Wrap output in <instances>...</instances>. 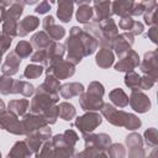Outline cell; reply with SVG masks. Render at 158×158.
Wrapping results in <instances>:
<instances>
[{
  "label": "cell",
  "instance_id": "6da1fadb",
  "mask_svg": "<svg viewBox=\"0 0 158 158\" xmlns=\"http://www.w3.org/2000/svg\"><path fill=\"white\" fill-rule=\"evenodd\" d=\"M100 110H101L102 115L107 118V121L115 126H123L127 130H136L141 126L139 118H137L135 115L126 114L123 111H117L110 104L102 105Z\"/></svg>",
  "mask_w": 158,
  "mask_h": 158
},
{
  "label": "cell",
  "instance_id": "7a4b0ae2",
  "mask_svg": "<svg viewBox=\"0 0 158 158\" xmlns=\"http://www.w3.org/2000/svg\"><path fill=\"white\" fill-rule=\"evenodd\" d=\"M102 95L104 86L98 81H93L88 88V93L80 96L79 102L84 110H99L102 106Z\"/></svg>",
  "mask_w": 158,
  "mask_h": 158
},
{
  "label": "cell",
  "instance_id": "3957f363",
  "mask_svg": "<svg viewBox=\"0 0 158 158\" xmlns=\"http://www.w3.org/2000/svg\"><path fill=\"white\" fill-rule=\"evenodd\" d=\"M81 28L79 27H72L70 30V37L67 40V44H68V62H70L72 64H77L81 60V58L85 54V49L80 38L81 35Z\"/></svg>",
  "mask_w": 158,
  "mask_h": 158
},
{
  "label": "cell",
  "instance_id": "277c9868",
  "mask_svg": "<svg viewBox=\"0 0 158 158\" xmlns=\"http://www.w3.org/2000/svg\"><path fill=\"white\" fill-rule=\"evenodd\" d=\"M57 101H58V95L57 94H52L49 91H46L41 86H38L37 94H36V96L33 98V100L31 102V111H32V114L44 112L46 110L52 107L53 104H56Z\"/></svg>",
  "mask_w": 158,
  "mask_h": 158
},
{
  "label": "cell",
  "instance_id": "5b68a950",
  "mask_svg": "<svg viewBox=\"0 0 158 158\" xmlns=\"http://www.w3.org/2000/svg\"><path fill=\"white\" fill-rule=\"evenodd\" d=\"M101 123V117L95 112H89L81 117H78L75 121V126L85 135L86 132H91L96 126Z\"/></svg>",
  "mask_w": 158,
  "mask_h": 158
},
{
  "label": "cell",
  "instance_id": "8992f818",
  "mask_svg": "<svg viewBox=\"0 0 158 158\" xmlns=\"http://www.w3.org/2000/svg\"><path fill=\"white\" fill-rule=\"evenodd\" d=\"M48 75H54L56 79H65L74 74V65L70 62H57L48 67L47 69Z\"/></svg>",
  "mask_w": 158,
  "mask_h": 158
},
{
  "label": "cell",
  "instance_id": "52a82bcc",
  "mask_svg": "<svg viewBox=\"0 0 158 158\" xmlns=\"http://www.w3.org/2000/svg\"><path fill=\"white\" fill-rule=\"evenodd\" d=\"M133 44V36L132 33H122L120 36H117L112 43V47L116 51V54L118 57H123L126 56L130 51H131V46Z\"/></svg>",
  "mask_w": 158,
  "mask_h": 158
},
{
  "label": "cell",
  "instance_id": "ba28073f",
  "mask_svg": "<svg viewBox=\"0 0 158 158\" xmlns=\"http://www.w3.org/2000/svg\"><path fill=\"white\" fill-rule=\"evenodd\" d=\"M47 121L41 117V116H36V115H26L23 117V120L21 121V126L23 130V133H31L38 128H43L46 127Z\"/></svg>",
  "mask_w": 158,
  "mask_h": 158
},
{
  "label": "cell",
  "instance_id": "9c48e42d",
  "mask_svg": "<svg viewBox=\"0 0 158 158\" xmlns=\"http://www.w3.org/2000/svg\"><path fill=\"white\" fill-rule=\"evenodd\" d=\"M157 68H158V62H157V52H148L144 54V60L141 65V69L143 73L148 74L149 78L157 80Z\"/></svg>",
  "mask_w": 158,
  "mask_h": 158
},
{
  "label": "cell",
  "instance_id": "30bf717a",
  "mask_svg": "<svg viewBox=\"0 0 158 158\" xmlns=\"http://www.w3.org/2000/svg\"><path fill=\"white\" fill-rule=\"evenodd\" d=\"M128 101H130L132 109L135 111H138V112H146L151 107V102H149L148 98L143 93L137 91V90L132 91L131 98L128 99Z\"/></svg>",
  "mask_w": 158,
  "mask_h": 158
},
{
  "label": "cell",
  "instance_id": "8fae6325",
  "mask_svg": "<svg viewBox=\"0 0 158 158\" xmlns=\"http://www.w3.org/2000/svg\"><path fill=\"white\" fill-rule=\"evenodd\" d=\"M138 63H139L138 54L136 52H133V51H130L126 56H123V58H121L118 60V63L115 65V69L120 70V72H126V70L132 72V69L135 67H137Z\"/></svg>",
  "mask_w": 158,
  "mask_h": 158
},
{
  "label": "cell",
  "instance_id": "7c38bea8",
  "mask_svg": "<svg viewBox=\"0 0 158 158\" xmlns=\"http://www.w3.org/2000/svg\"><path fill=\"white\" fill-rule=\"evenodd\" d=\"M95 10V19L94 22L100 23L105 20H109L112 11H111V2L110 1H94V9Z\"/></svg>",
  "mask_w": 158,
  "mask_h": 158
},
{
  "label": "cell",
  "instance_id": "4fadbf2b",
  "mask_svg": "<svg viewBox=\"0 0 158 158\" xmlns=\"http://www.w3.org/2000/svg\"><path fill=\"white\" fill-rule=\"evenodd\" d=\"M42 25H43V28L46 30V32L48 33V36H49L51 40H60L65 35L64 28L62 26L56 25L52 16H47L43 20V23Z\"/></svg>",
  "mask_w": 158,
  "mask_h": 158
},
{
  "label": "cell",
  "instance_id": "5bb4252c",
  "mask_svg": "<svg viewBox=\"0 0 158 158\" xmlns=\"http://www.w3.org/2000/svg\"><path fill=\"white\" fill-rule=\"evenodd\" d=\"M111 143V138L105 135V133H101V135H94V136H88L85 137V144L86 147H95L98 148L99 151L100 149H106L109 148Z\"/></svg>",
  "mask_w": 158,
  "mask_h": 158
},
{
  "label": "cell",
  "instance_id": "9a60e30c",
  "mask_svg": "<svg viewBox=\"0 0 158 158\" xmlns=\"http://www.w3.org/2000/svg\"><path fill=\"white\" fill-rule=\"evenodd\" d=\"M40 25V20L35 16H26L17 26V35L23 37L26 36L28 32L33 31L37 26Z\"/></svg>",
  "mask_w": 158,
  "mask_h": 158
},
{
  "label": "cell",
  "instance_id": "2e32d148",
  "mask_svg": "<svg viewBox=\"0 0 158 158\" xmlns=\"http://www.w3.org/2000/svg\"><path fill=\"white\" fill-rule=\"evenodd\" d=\"M20 63H21V59L15 54V52H12V53L7 54L6 60L2 64L1 70H2V73L5 75H14V74L17 73V69H19Z\"/></svg>",
  "mask_w": 158,
  "mask_h": 158
},
{
  "label": "cell",
  "instance_id": "e0dca14e",
  "mask_svg": "<svg viewBox=\"0 0 158 158\" xmlns=\"http://www.w3.org/2000/svg\"><path fill=\"white\" fill-rule=\"evenodd\" d=\"M77 5L79 6V9L77 11V20L81 23L89 22V20L93 16V9L89 6L90 1H78Z\"/></svg>",
  "mask_w": 158,
  "mask_h": 158
},
{
  "label": "cell",
  "instance_id": "ac0fdd59",
  "mask_svg": "<svg viewBox=\"0 0 158 158\" xmlns=\"http://www.w3.org/2000/svg\"><path fill=\"white\" fill-rule=\"evenodd\" d=\"M133 1H115L111 2V11L123 17H130Z\"/></svg>",
  "mask_w": 158,
  "mask_h": 158
},
{
  "label": "cell",
  "instance_id": "d6986e66",
  "mask_svg": "<svg viewBox=\"0 0 158 158\" xmlns=\"http://www.w3.org/2000/svg\"><path fill=\"white\" fill-rule=\"evenodd\" d=\"M19 84H20V80H14L7 77H1L0 78V91L4 95H7L10 93L16 94L19 93Z\"/></svg>",
  "mask_w": 158,
  "mask_h": 158
},
{
  "label": "cell",
  "instance_id": "ffe728a7",
  "mask_svg": "<svg viewBox=\"0 0 158 158\" xmlns=\"http://www.w3.org/2000/svg\"><path fill=\"white\" fill-rule=\"evenodd\" d=\"M31 153L32 151L26 146V142H17L7 154V158H30Z\"/></svg>",
  "mask_w": 158,
  "mask_h": 158
},
{
  "label": "cell",
  "instance_id": "44dd1931",
  "mask_svg": "<svg viewBox=\"0 0 158 158\" xmlns=\"http://www.w3.org/2000/svg\"><path fill=\"white\" fill-rule=\"evenodd\" d=\"M84 91V86L79 83H69L60 88V95L64 99H70L73 96H77Z\"/></svg>",
  "mask_w": 158,
  "mask_h": 158
},
{
  "label": "cell",
  "instance_id": "7402d4cb",
  "mask_svg": "<svg viewBox=\"0 0 158 158\" xmlns=\"http://www.w3.org/2000/svg\"><path fill=\"white\" fill-rule=\"evenodd\" d=\"M57 15L62 22L70 21V17L73 15V2L72 1H59Z\"/></svg>",
  "mask_w": 158,
  "mask_h": 158
},
{
  "label": "cell",
  "instance_id": "603a6c76",
  "mask_svg": "<svg viewBox=\"0 0 158 158\" xmlns=\"http://www.w3.org/2000/svg\"><path fill=\"white\" fill-rule=\"evenodd\" d=\"M31 42H32V46L37 48V51H43L49 47V44L52 43V40L49 38V36L46 32L42 31V32L36 33L31 38Z\"/></svg>",
  "mask_w": 158,
  "mask_h": 158
},
{
  "label": "cell",
  "instance_id": "cb8c5ba5",
  "mask_svg": "<svg viewBox=\"0 0 158 158\" xmlns=\"http://www.w3.org/2000/svg\"><path fill=\"white\" fill-rule=\"evenodd\" d=\"M118 26L122 28V30H127V31H131L133 35H139L142 33L143 31V25L141 22H137V21H133L131 17H123Z\"/></svg>",
  "mask_w": 158,
  "mask_h": 158
},
{
  "label": "cell",
  "instance_id": "d4e9b609",
  "mask_svg": "<svg viewBox=\"0 0 158 158\" xmlns=\"http://www.w3.org/2000/svg\"><path fill=\"white\" fill-rule=\"evenodd\" d=\"M114 62V54L109 48H102L96 56V64L101 68H107Z\"/></svg>",
  "mask_w": 158,
  "mask_h": 158
},
{
  "label": "cell",
  "instance_id": "484cf974",
  "mask_svg": "<svg viewBox=\"0 0 158 158\" xmlns=\"http://www.w3.org/2000/svg\"><path fill=\"white\" fill-rule=\"evenodd\" d=\"M28 106V100L21 99V100H12L9 102V111L12 112L16 116H21L25 114L26 109Z\"/></svg>",
  "mask_w": 158,
  "mask_h": 158
},
{
  "label": "cell",
  "instance_id": "4316f807",
  "mask_svg": "<svg viewBox=\"0 0 158 158\" xmlns=\"http://www.w3.org/2000/svg\"><path fill=\"white\" fill-rule=\"evenodd\" d=\"M110 99H111V101L115 105H117L120 107H125V106L128 105V96L123 93L122 89H115V90H112L110 93Z\"/></svg>",
  "mask_w": 158,
  "mask_h": 158
},
{
  "label": "cell",
  "instance_id": "83f0119b",
  "mask_svg": "<svg viewBox=\"0 0 158 158\" xmlns=\"http://www.w3.org/2000/svg\"><path fill=\"white\" fill-rule=\"evenodd\" d=\"M58 110H59V116L63 120H65V121H69V120H72L75 116V109H74V106L70 105V104H68V102H62L59 105Z\"/></svg>",
  "mask_w": 158,
  "mask_h": 158
},
{
  "label": "cell",
  "instance_id": "f1b7e54d",
  "mask_svg": "<svg viewBox=\"0 0 158 158\" xmlns=\"http://www.w3.org/2000/svg\"><path fill=\"white\" fill-rule=\"evenodd\" d=\"M32 53V44L30 42L26 41H21L20 43H17L16 49H15V54L21 59V58H26L30 57V54Z\"/></svg>",
  "mask_w": 158,
  "mask_h": 158
},
{
  "label": "cell",
  "instance_id": "f546056e",
  "mask_svg": "<svg viewBox=\"0 0 158 158\" xmlns=\"http://www.w3.org/2000/svg\"><path fill=\"white\" fill-rule=\"evenodd\" d=\"M125 83H126V85H127L128 88H131L132 91H133V90H137V89L139 88L141 78H139L138 74H136L135 72H130V73L126 75V78H125Z\"/></svg>",
  "mask_w": 158,
  "mask_h": 158
},
{
  "label": "cell",
  "instance_id": "4dcf8cb0",
  "mask_svg": "<svg viewBox=\"0 0 158 158\" xmlns=\"http://www.w3.org/2000/svg\"><path fill=\"white\" fill-rule=\"evenodd\" d=\"M43 72V68L41 65H35V64H31V65H27L26 69H25V73H23V77L28 78V79H33V78H37L42 74Z\"/></svg>",
  "mask_w": 158,
  "mask_h": 158
},
{
  "label": "cell",
  "instance_id": "1f68e13d",
  "mask_svg": "<svg viewBox=\"0 0 158 158\" xmlns=\"http://www.w3.org/2000/svg\"><path fill=\"white\" fill-rule=\"evenodd\" d=\"M72 153H73V148L68 146H58L54 149L53 158H72Z\"/></svg>",
  "mask_w": 158,
  "mask_h": 158
},
{
  "label": "cell",
  "instance_id": "d6a6232c",
  "mask_svg": "<svg viewBox=\"0 0 158 158\" xmlns=\"http://www.w3.org/2000/svg\"><path fill=\"white\" fill-rule=\"evenodd\" d=\"M58 116H59V110L56 106H52L43 112V118L49 123H54Z\"/></svg>",
  "mask_w": 158,
  "mask_h": 158
},
{
  "label": "cell",
  "instance_id": "836d02e7",
  "mask_svg": "<svg viewBox=\"0 0 158 158\" xmlns=\"http://www.w3.org/2000/svg\"><path fill=\"white\" fill-rule=\"evenodd\" d=\"M110 158H123L125 157V148L122 144H112L109 148Z\"/></svg>",
  "mask_w": 158,
  "mask_h": 158
},
{
  "label": "cell",
  "instance_id": "e575fe53",
  "mask_svg": "<svg viewBox=\"0 0 158 158\" xmlns=\"http://www.w3.org/2000/svg\"><path fill=\"white\" fill-rule=\"evenodd\" d=\"M144 137H146V143L148 146L156 147L157 144V130L156 128H149L148 131H146Z\"/></svg>",
  "mask_w": 158,
  "mask_h": 158
},
{
  "label": "cell",
  "instance_id": "d590c367",
  "mask_svg": "<svg viewBox=\"0 0 158 158\" xmlns=\"http://www.w3.org/2000/svg\"><path fill=\"white\" fill-rule=\"evenodd\" d=\"M99 156V149L95 147H86L85 151H83L81 153H79L77 156V158H98Z\"/></svg>",
  "mask_w": 158,
  "mask_h": 158
},
{
  "label": "cell",
  "instance_id": "8d00e7d4",
  "mask_svg": "<svg viewBox=\"0 0 158 158\" xmlns=\"http://www.w3.org/2000/svg\"><path fill=\"white\" fill-rule=\"evenodd\" d=\"M11 44V37L6 36V35H0V51L4 53Z\"/></svg>",
  "mask_w": 158,
  "mask_h": 158
},
{
  "label": "cell",
  "instance_id": "74e56055",
  "mask_svg": "<svg viewBox=\"0 0 158 158\" xmlns=\"http://www.w3.org/2000/svg\"><path fill=\"white\" fill-rule=\"evenodd\" d=\"M144 9H146L144 2H133L132 4L131 15H141V14H143Z\"/></svg>",
  "mask_w": 158,
  "mask_h": 158
},
{
  "label": "cell",
  "instance_id": "f35d334b",
  "mask_svg": "<svg viewBox=\"0 0 158 158\" xmlns=\"http://www.w3.org/2000/svg\"><path fill=\"white\" fill-rule=\"evenodd\" d=\"M154 79L149 78V77H144L141 79V84H139V89H149L152 88V85L154 84Z\"/></svg>",
  "mask_w": 158,
  "mask_h": 158
},
{
  "label": "cell",
  "instance_id": "ab89813d",
  "mask_svg": "<svg viewBox=\"0 0 158 158\" xmlns=\"http://www.w3.org/2000/svg\"><path fill=\"white\" fill-rule=\"evenodd\" d=\"M49 9H51L49 4H48L47 1H42V2H40V5L36 7V12H37V14H46Z\"/></svg>",
  "mask_w": 158,
  "mask_h": 158
},
{
  "label": "cell",
  "instance_id": "60d3db41",
  "mask_svg": "<svg viewBox=\"0 0 158 158\" xmlns=\"http://www.w3.org/2000/svg\"><path fill=\"white\" fill-rule=\"evenodd\" d=\"M51 153H52V149H51V144L47 143L42 151H41V154L37 157V158H51Z\"/></svg>",
  "mask_w": 158,
  "mask_h": 158
},
{
  "label": "cell",
  "instance_id": "b9f144b4",
  "mask_svg": "<svg viewBox=\"0 0 158 158\" xmlns=\"http://www.w3.org/2000/svg\"><path fill=\"white\" fill-rule=\"evenodd\" d=\"M148 36L152 38V41L156 43L157 42V28L156 27H152L151 30H149V32H148Z\"/></svg>",
  "mask_w": 158,
  "mask_h": 158
},
{
  "label": "cell",
  "instance_id": "7bdbcfd3",
  "mask_svg": "<svg viewBox=\"0 0 158 158\" xmlns=\"http://www.w3.org/2000/svg\"><path fill=\"white\" fill-rule=\"evenodd\" d=\"M5 16H6V9L0 5V23L5 20Z\"/></svg>",
  "mask_w": 158,
  "mask_h": 158
},
{
  "label": "cell",
  "instance_id": "ee69618b",
  "mask_svg": "<svg viewBox=\"0 0 158 158\" xmlns=\"http://www.w3.org/2000/svg\"><path fill=\"white\" fill-rule=\"evenodd\" d=\"M98 158H109V157H107L105 153H101V154H99V156H98Z\"/></svg>",
  "mask_w": 158,
  "mask_h": 158
},
{
  "label": "cell",
  "instance_id": "f6af8a7d",
  "mask_svg": "<svg viewBox=\"0 0 158 158\" xmlns=\"http://www.w3.org/2000/svg\"><path fill=\"white\" fill-rule=\"evenodd\" d=\"M4 109H5V106H4V102L0 100V111H2Z\"/></svg>",
  "mask_w": 158,
  "mask_h": 158
},
{
  "label": "cell",
  "instance_id": "bcb514c9",
  "mask_svg": "<svg viewBox=\"0 0 158 158\" xmlns=\"http://www.w3.org/2000/svg\"><path fill=\"white\" fill-rule=\"evenodd\" d=\"M1 56H2V52L0 51V62H1Z\"/></svg>",
  "mask_w": 158,
  "mask_h": 158
},
{
  "label": "cell",
  "instance_id": "7dc6e473",
  "mask_svg": "<svg viewBox=\"0 0 158 158\" xmlns=\"http://www.w3.org/2000/svg\"><path fill=\"white\" fill-rule=\"evenodd\" d=\"M0 158H1V157H0Z\"/></svg>",
  "mask_w": 158,
  "mask_h": 158
}]
</instances>
